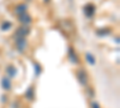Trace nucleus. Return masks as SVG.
<instances>
[{"label":"nucleus","mask_w":120,"mask_h":108,"mask_svg":"<svg viewBox=\"0 0 120 108\" xmlns=\"http://www.w3.org/2000/svg\"><path fill=\"white\" fill-rule=\"evenodd\" d=\"M18 19H19V22H21L23 25H29L30 23H31V17H30L29 13H26V12L18 15Z\"/></svg>","instance_id":"1"},{"label":"nucleus","mask_w":120,"mask_h":108,"mask_svg":"<svg viewBox=\"0 0 120 108\" xmlns=\"http://www.w3.org/2000/svg\"><path fill=\"white\" fill-rule=\"evenodd\" d=\"M77 78H78L79 83H81L82 85H85L86 82H88V76H86V73H85L83 70H79V71L77 72Z\"/></svg>","instance_id":"2"},{"label":"nucleus","mask_w":120,"mask_h":108,"mask_svg":"<svg viewBox=\"0 0 120 108\" xmlns=\"http://www.w3.org/2000/svg\"><path fill=\"white\" fill-rule=\"evenodd\" d=\"M16 46H17V48L19 49V52H23L24 48L26 47L25 38H24V37H18V38H17V42H16Z\"/></svg>","instance_id":"3"},{"label":"nucleus","mask_w":120,"mask_h":108,"mask_svg":"<svg viewBox=\"0 0 120 108\" xmlns=\"http://www.w3.org/2000/svg\"><path fill=\"white\" fill-rule=\"evenodd\" d=\"M28 34H29V29L26 26H22L16 31V37H25Z\"/></svg>","instance_id":"4"},{"label":"nucleus","mask_w":120,"mask_h":108,"mask_svg":"<svg viewBox=\"0 0 120 108\" xmlns=\"http://www.w3.org/2000/svg\"><path fill=\"white\" fill-rule=\"evenodd\" d=\"M1 86H3V89L6 90V91L11 90L12 85H11V82H10L8 78H3V79H1Z\"/></svg>","instance_id":"5"},{"label":"nucleus","mask_w":120,"mask_h":108,"mask_svg":"<svg viewBox=\"0 0 120 108\" xmlns=\"http://www.w3.org/2000/svg\"><path fill=\"white\" fill-rule=\"evenodd\" d=\"M26 5H23V4H21V5H18V6H16V8H15V12H16V15H21V13H24V12H26Z\"/></svg>","instance_id":"6"},{"label":"nucleus","mask_w":120,"mask_h":108,"mask_svg":"<svg viewBox=\"0 0 120 108\" xmlns=\"http://www.w3.org/2000/svg\"><path fill=\"white\" fill-rule=\"evenodd\" d=\"M94 13H95V7L93 5H86L85 6V15L88 17H93Z\"/></svg>","instance_id":"7"},{"label":"nucleus","mask_w":120,"mask_h":108,"mask_svg":"<svg viewBox=\"0 0 120 108\" xmlns=\"http://www.w3.org/2000/svg\"><path fill=\"white\" fill-rule=\"evenodd\" d=\"M85 58H86V61L90 64V65H95V63H96V59H95V56L90 53V52H88L86 54H85Z\"/></svg>","instance_id":"8"},{"label":"nucleus","mask_w":120,"mask_h":108,"mask_svg":"<svg viewBox=\"0 0 120 108\" xmlns=\"http://www.w3.org/2000/svg\"><path fill=\"white\" fill-rule=\"evenodd\" d=\"M68 58L71 59V61H72L73 64L78 63V58L75 55V53H73V51H72V48H70V49H68Z\"/></svg>","instance_id":"9"},{"label":"nucleus","mask_w":120,"mask_h":108,"mask_svg":"<svg viewBox=\"0 0 120 108\" xmlns=\"http://www.w3.org/2000/svg\"><path fill=\"white\" fill-rule=\"evenodd\" d=\"M7 73H8L10 78L15 77V76H16V68H15L13 66H8V67H7Z\"/></svg>","instance_id":"10"},{"label":"nucleus","mask_w":120,"mask_h":108,"mask_svg":"<svg viewBox=\"0 0 120 108\" xmlns=\"http://www.w3.org/2000/svg\"><path fill=\"white\" fill-rule=\"evenodd\" d=\"M25 96L28 97L29 100H33V97H34V90H33V88H29L26 94H25Z\"/></svg>","instance_id":"11"},{"label":"nucleus","mask_w":120,"mask_h":108,"mask_svg":"<svg viewBox=\"0 0 120 108\" xmlns=\"http://www.w3.org/2000/svg\"><path fill=\"white\" fill-rule=\"evenodd\" d=\"M11 28V23H8V22H5L3 25H1V29L3 30H7V29Z\"/></svg>","instance_id":"12"},{"label":"nucleus","mask_w":120,"mask_h":108,"mask_svg":"<svg viewBox=\"0 0 120 108\" xmlns=\"http://www.w3.org/2000/svg\"><path fill=\"white\" fill-rule=\"evenodd\" d=\"M93 108H100V106H98V103H96V102H94V103H93Z\"/></svg>","instance_id":"13"},{"label":"nucleus","mask_w":120,"mask_h":108,"mask_svg":"<svg viewBox=\"0 0 120 108\" xmlns=\"http://www.w3.org/2000/svg\"><path fill=\"white\" fill-rule=\"evenodd\" d=\"M45 1H46V3H48V1H49V0H45Z\"/></svg>","instance_id":"14"}]
</instances>
